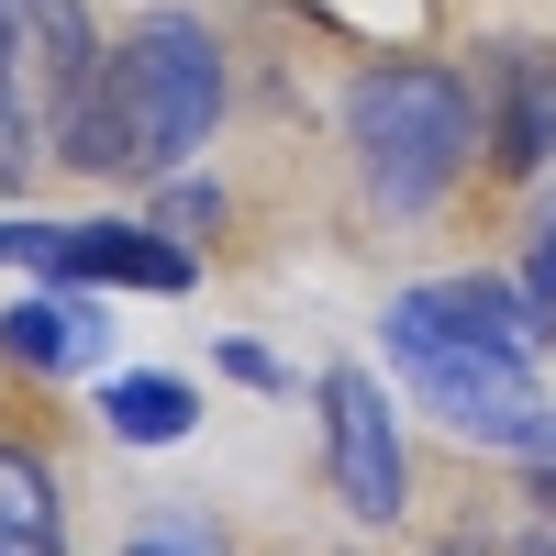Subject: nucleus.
<instances>
[{"instance_id":"1","label":"nucleus","mask_w":556,"mask_h":556,"mask_svg":"<svg viewBox=\"0 0 556 556\" xmlns=\"http://www.w3.org/2000/svg\"><path fill=\"white\" fill-rule=\"evenodd\" d=\"M223 101H235V67H223V34L201 12H146L112 34L101 56V89H89V112L67 134V167L78 178H178L201 146Z\"/></svg>"},{"instance_id":"2","label":"nucleus","mask_w":556,"mask_h":556,"mask_svg":"<svg viewBox=\"0 0 556 556\" xmlns=\"http://www.w3.org/2000/svg\"><path fill=\"white\" fill-rule=\"evenodd\" d=\"M345 156L390 223H424L479 167V78L434 56H379L345 78Z\"/></svg>"},{"instance_id":"3","label":"nucleus","mask_w":556,"mask_h":556,"mask_svg":"<svg viewBox=\"0 0 556 556\" xmlns=\"http://www.w3.org/2000/svg\"><path fill=\"white\" fill-rule=\"evenodd\" d=\"M101 56L112 34L89 23V0H0V178H34V156L78 134Z\"/></svg>"},{"instance_id":"4","label":"nucleus","mask_w":556,"mask_h":556,"mask_svg":"<svg viewBox=\"0 0 556 556\" xmlns=\"http://www.w3.org/2000/svg\"><path fill=\"white\" fill-rule=\"evenodd\" d=\"M390 367H401L412 412H434L456 445H501V456H523V434L556 412V401H545V379H534V356H513V345H434V334H390Z\"/></svg>"},{"instance_id":"5","label":"nucleus","mask_w":556,"mask_h":556,"mask_svg":"<svg viewBox=\"0 0 556 556\" xmlns=\"http://www.w3.org/2000/svg\"><path fill=\"white\" fill-rule=\"evenodd\" d=\"M323 479L356 523H401L412 513V456H401V412L367 367H323Z\"/></svg>"},{"instance_id":"6","label":"nucleus","mask_w":556,"mask_h":556,"mask_svg":"<svg viewBox=\"0 0 556 556\" xmlns=\"http://www.w3.org/2000/svg\"><path fill=\"white\" fill-rule=\"evenodd\" d=\"M379 334H434V345H513V356H534V345L556 334V312L523 290V278H501V267H456V278H412V290H390Z\"/></svg>"},{"instance_id":"7","label":"nucleus","mask_w":556,"mask_h":556,"mask_svg":"<svg viewBox=\"0 0 556 556\" xmlns=\"http://www.w3.org/2000/svg\"><path fill=\"white\" fill-rule=\"evenodd\" d=\"M479 146H490V178H513V190L556 167V45L545 34L479 45Z\"/></svg>"},{"instance_id":"8","label":"nucleus","mask_w":556,"mask_h":556,"mask_svg":"<svg viewBox=\"0 0 556 556\" xmlns=\"http://www.w3.org/2000/svg\"><path fill=\"white\" fill-rule=\"evenodd\" d=\"M45 278H67V290H156L178 301L201 278V256L167 235V223H45Z\"/></svg>"},{"instance_id":"9","label":"nucleus","mask_w":556,"mask_h":556,"mask_svg":"<svg viewBox=\"0 0 556 556\" xmlns=\"http://www.w3.org/2000/svg\"><path fill=\"white\" fill-rule=\"evenodd\" d=\"M101 424H112L123 445H190L201 390L178 379V367H112V379H101Z\"/></svg>"},{"instance_id":"10","label":"nucleus","mask_w":556,"mask_h":556,"mask_svg":"<svg viewBox=\"0 0 556 556\" xmlns=\"http://www.w3.org/2000/svg\"><path fill=\"white\" fill-rule=\"evenodd\" d=\"M0 556H67V501L34 445H0Z\"/></svg>"},{"instance_id":"11","label":"nucleus","mask_w":556,"mask_h":556,"mask_svg":"<svg viewBox=\"0 0 556 556\" xmlns=\"http://www.w3.org/2000/svg\"><path fill=\"white\" fill-rule=\"evenodd\" d=\"M89 345H101V323H89L78 301H56V290H34V301L0 312V356H12L23 379H56V367H78Z\"/></svg>"},{"instance_id":"12","label":"nucleus","mask_w":556,"mask_h":556,"mask_svg":"<svg viewBox=\"0 0 556 556\" xmlns=\"http://www.w3.org/2000/svg\"><path fill=\"white\" fill-rule=\"evenodd\" d=\"M223 212H235V201H223L212 178H167V190H156V223H167L178 245H190V235H223Z\"/></svg>"},{"instance_id":"13","label":"nucleus","mask_w":556,"mask_h":556,"mask_svg":"<svg viewBox=\"0 0 556 556\" xmlns=\"http://www.w3.org/2000/svg\"><path fill=\"white\" fill-rule=\"evenodd\" d=\"M523 290H534V301L556 312V212L534 223V245H523Z\"/></svg>"},{"instance_id":"14","label":"nucleus","mask_w":556,"mask_h":556,"mask_svg":"<svg viewBox=\"0 0 556 556\" xmlns=\"http://www.w3.org/2000/svg\"><path fill=\"white\" fill-rule=\"evenodd\" d=\"M223 379H245V390H278V356H267V345H223Z\"/></svg>"},{"instance_id":"15","label":"nucleus","mask_w":556,"mask_h":556,"mask_svg":"<svg viewBox=\"0 0 556 556\" xmlns=\"http://www.w3.org/2000/svg\"><path fill=\"white\" fill-rule=\"evenodd\" d=\"M123 556H212V545H201V534H190V523H156V534H134V545H123Z\"/></svg>"},{"instance_id":"16","label":"nucleus","mask_w":556,"mask_h":556,"mask_svg":"<svg viewBox=\"0 0 556 556\" xmlns=\"http://www.w3.org/2000/svg\"><path fill=\"white\" fill-rule=\"evenodd\" d=\"M45 256V223H0V267H34Z\"/></svg>"}]
</instances>
